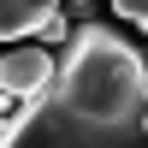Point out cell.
<instances>
[{"label": "cell", "mask_w": 148, "mask_h": 148, "mask_svg": "<svg viewBox=\"0 0 148 148\" xmlns=\"http://www.w3.org/2000/svg\"><path fill=\"white\" fill-rule=\"evenodd\" d=\"M53 89L95 119H136L148 113V59L119 30L83 24V30H71L65 53H59Z\"/></svg>", "instance_id": "cell-1"}, {"label": "cell", "mask_w": 148, "mask_h": 148, "mask_svg": "<svg viewBox=\"0 0 148 148\" xmlns=\"http://www.w3.org/2000/svg\"><path fill=\"white\" fill-rule=\"evenodd\" d=\"M0 148H148V113H136V119H95L83 107H71L59 89H47L24 113V125L6 130Z\"/></svg>", "instance_id": "cell-2"}, {"label": "cell", "mask_w": 148, "mask_h": 148, "mask_svg": "<svg viewBox=\"0 0 148 148\" xmlns=\"http://www.w3.org/2000/svg\"><path fill=\"white\" fill-rule=\"evenodd\" d=\"M59 77V59H47V47H6L0 53V89L6 95H24V101H42Z\"/></svg>", "instance_id": "cell-3"}, {"label": "cell", "mask_w": 148, "mask_h": 148, "mask_svg": "<svg viewBox=\"0 0 148 148\" xmlns=\"http://www.w3.org/2000/svg\"><path fill=\"white\" fill-rule=\"evenodd\" d=\"M65 0H0V42H18V36H36Z\"/></svg>", "instance_id": "cell-4"}, {"label": "cell", "mask_w": 148, "mask_h": 148, "mask_svg": "<svg viewBox=\"0 0 148 148\" xmlns=\"http://www.w3.org/2000/svg\"><path fill=\"white\" fill-rule=\"evenodd\" d=\"M36 42H71V24H65V12H53V18L36 30Z\"/></svg>", "instance_id": "cell-5"}, {"label": "cell", "mask_w": 148, "mask_h": 148, "mask_svg": "<svg viewBox=\"0 0 148 148\" xmlns=\"http://www.w3.org/2000/svg\"><path fill=\"white\" fill-rule=\"evenodd\" d=\"M113 12H119V18H130L136 30H148V0H113Z\"/></svg>", "instance_id": "cell-6"}, {"label": "cell", "mask_w": 148, "mask_h": 148, "mask_svg": "<svg viewBox=\"0 0 148 148\" xmlns=\"http://www.w3.org/2000/svg\"><path fill=\"white\" fill-rule=\"evenodd\" d=\"M65 6H77V12H89V6H95V0H65Z\"/></svg>", "instance_id": "cell-7"}]
</instances>
